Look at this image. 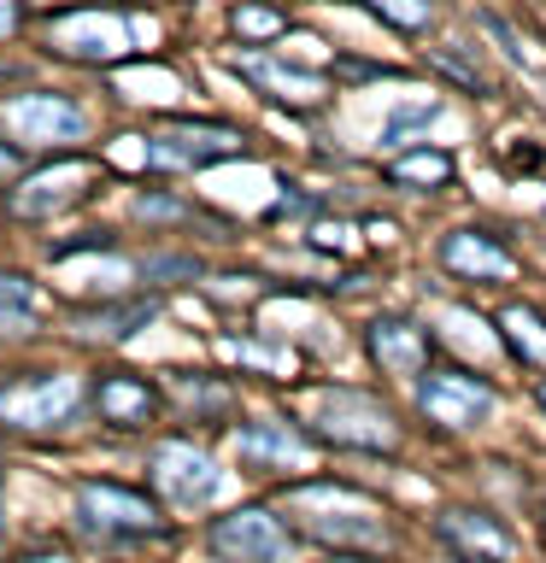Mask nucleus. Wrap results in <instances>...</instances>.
Segmentation results:
<instances>
[{
  "label": "nucleus",
  "mask_w": 546,
  "mask_h": 563,
  "mask_svg": "<svg viewBox=\"0 0 546 563\" xmlns=\"http://www.w3.org/2000/svg\"><path fill=\"white\" fill-rule=\"evenodd\" d=\"M312 434L329 440V446H352V452H394L400 446V422L376 394H359V387H317L312 405Z\"/></svg>",
  "instance_id": "nucleus-1"
},
{
  "label": "nucleus",
  "mask_w": 546,
  "mask_h": 563,
  "mask_svg": "<svg viewBox=\"0 0 546 563\" xmlns=\"http://www.w3.org/2000/svg\"><path fill=\"white\" fill-rule=\"evenodd\" d=\"M83 376L77 369H35V376H18L0 387V422L12 429H30V434H47V429H70L83 411Z\"/></svg>",
  "instance_id": "nucleus-2"
},
{
  "label": "nucleus",
  "mask_w": 546,
  "mask_h": 563,
  "mask_svg": "<svg viewBox=\"0 0 546 563\" xmlns=\"http://www.w3.org/2000/svg\"><path fill=\"white\" fill-rule=\"evenodd\" d=\"M294 505L312 510L306 528L329 545H382V522H376V505L352 487H335V482H312V487H294Z\"/></svg>",
  "instance_id": "nucleus-3"
},
{
  "label": "nucleus",
  "mask_w": 546,
  "mask_h": 563,
  "mask_svg": "<svg viewBox=\"0 0 546 563\" xmlns=\"http://www.w3.org/2000/svg\"><path fill=\"white\" fill-rule=\"evenodd\" d=\"M206 545L218 563H282L294 552V534L271 505H241L206 528Z\"/></svg>",
  "instance_id": "nucleus-4"
},
{
  "label": "nucleus",
  "mask_w": 546,
  "mask_h": 563,
  "mask_svg": "<svg viewBox=\"0 0 546 563\" xmlns=\"http://www.w3.org/2000/svg\"><path fill=\"white\" fill-rule=\"evenodd\" d=\"M148 475L176 510H200V505L218 499V487H223L218 457H211L206 446H194V440H159V446L148 452Z\"/></svg>",
  "instance_id": "nucleus-5"
},
{
  "label": "nucleus",
  "mask_w": 546,
  "mask_h": 563,
  "mask_svg": "<svg viewBox=\"0 0 546 563\" xmlns=\"http://www.w3.org/2000/svg\"><path fill=\"white\" fill-rule=\"evenodd\" d=\"M417 405L429 422H440V429H476V422H488L500 394H493V382L470 376V369H423Z\"/></svg>",
  "instance_id": "nucleus-6"
},
{
  "label": "nucleus",
  "mask_w": 546,
  "mask_h": 563,
  "mask_svg": "<svg viewBox=\"0 0 546 563\" xmlns=\"http://www.w3.org/2000/svg\"><path fill=\"white\" fill-rule=\"evenodd\" d=\"M77 517L83 528H95V534H123V540H135V534H159V505L148 499V493H135V487H118V482H83L77 487Z\"/></svg>",
  "instance_id": "nucleus-7"
},
{
  "label": "nucleus",
  "mask_w": 546,
  "mask_h": 563,
  "mask_svg": "<svg viewBox=\"0 0 546 563\" xmlns=\"http://www.w3.org/2000/svg\"><path fill=\"white\" fill-rule=\"evenodd\" d=\"M88 183H95V165H88V158H59V165L30 170L24 183L7 194V211H12V218H24V223H42V218H53V211L77 206L88 194Z\"/></svg>",
  "instance_id": "nucleus-8"
},
{
  "label": "nucleus",
  "mask_w": 546,
  "mask_h": 563,
  "mask_svg": "<svg viewBox=\"0 0 546 563\" xmlns=\"http://www.w3.org/2000/svg\"><path fill=\"white\" fill-rule=\"evenodd\" d=\"M435 534L452 545L465 563H517V540H511V528L500 517H488V510H440L435 517Z\"/></svg>",
  "instance_id": "nucleus-9"
},
{
  "label": "nucleus",
  "mask_w": 546,
  "mask_h": 563,
  "mask_svg": "<svg viewBox=\"0 0 546 563\" xmlns=\"http://www.w3.org/2000/svg\"><path fill=\"white\" fill-rule=\"evenodd\" d=\"M236 153H241V135L223 130V123H171V130L148 135V158L171 170L211 165V158H236Z\"/></svg>",
  "instance_id": "nucleus-10"
},
{
  "label": "nucleus",
  "mask_w": 546,
  "mask_h": 563,
  "mask_svg": "<svg viewBox=\"0 0 546 563\" xmlns=\"http://www.w3.org/2000/svg\"><path fill=\"white\" fill-rule=\"evenodd\" d=\"M236 452H241V464H253V470H312V440L282 417L247 422L236 434Z\"/></svg>",
  "instance_id": "nucleus-11"
},
{
  "label": "nucleus",
  "mask_w": 546,
  "mask_h": 563,
  "mask_svg": "<svg viewBox=\"0 0 546 563\" xmlns=\"http://www.w3.org/2000/svg\"><path fill=\"white\" fill-rule=\"evenodd\" d=\"M440 264L458 282H517V258L482 229H447L440 235Z\"/></svg>",
  "instance_id": "nucleus-12"
},
{
  "label": "nucleus",
  "mask_w": 546,
  "mask_h": 563,
  "mask_svg": "<svg viewBox=\"0 0 546 563\" xmlns=\"http://www.w3.org/2000/svg\"><path fill=\"white\" fill-rule=\"evenodd\" d=\"M7 130L24 141H77L88 130L83 106H70L59 95H18L7 100Z\"/></svg>",
  "instance_id": "nucleus-13"
},
{
  "label": "nucleus",
  "mask_w": 546,
  "mask_h": 563,
  "mask_svg": "<svg viewBox=\"0 0 546 563\" xmlns=\"http://www.w3.org/2000/svg\"><path fill=\"white\" fill-rule=\"evenodd\" d=\"M364 346L387 376H423V369H429V334L417 323H405V317H376V323L364 329Z\"/></svg>",
  "instance_id": "nucleus-14"
},
{
  "label": "nucleus",
  "mask_w": 546,
  "mask_h": 563,
  "mask_svg": "<svg viewBox=\"0 0 546 563\" xmlns=\"http://www.w3.org/2000/svg\"><path fill=\"white\" fill-rule=\"evenodd\" d=\"M53 42L65 53H83V59H112V53L130 47V24L112 12H65L59 24H53Z\"/></svg>",
  "instance_id": "nucleus-15"
},
{
  "label": "nucleus",
  "mask_w": 546,
  "mask_h": 563,
  "mask_svg": "<svg viewBox=\"0 0 546 563\" xmlns=\"http://www.w3.org/2000/svg\"><path fill=\"white\" fill-rule=\"evenodd\" d=\"M95 411H100V422H112V429H148L153 411H159V394H153V382H141V376H100L95 382Z\"/></svg>",
  "instance_id": "nucleus-16"
},
{
  "label": "nucleus",
  "mask_w": 546,
  "mask_h": 563,
  "mask_svg": "<svg viewBox=\"0 0 546 563\" xmlns=\"http://www.w3.org/2000/svg\"><path fill=\"white\" fill-rule=\"evenodd\" d=\"M153 299H123V306H95V311H77L70 317V329L83 334V341H130L135 329L153 323Z\"/></svg>",
  "instance_id": "nucleus-17"
},
{
  "label": "nucleus",
  "mask_w": 546,
  "mask_h": 563,
  "mask_svg": "<svg viewBox=\"0 0 546 563\" xmlns=\"http://www.w3.org/2000/svg\"><path fill=\"white\" fill-rule=\"evenodd\" d=\"M493 329H500V341L517 352L523 364H546V317L535 306H505L493 317Z\"/></svg>",
  "instance_id": "nucleus-18"
},
{
  "label": "nucleus",
  "mask_w": 546,
  "mask_h": 563,
  "mask_svg": "<svg viewBox=\"0 0 546 563\" xmlns=\"http://www.w3.org/2000/svg\"><path fill=\"white\" fill-rule=\"evenodd\" d=\"M387 176L405 188H440L452 176V153H435V147H412V153H400L394 165H387Z\"/></svg>",
  "instance_id": "nucleus-19"
},
{
  "label": "nucleus",
  "mask_w": 546,
  "mask_h": 563,
  "mask_svg": "<svg viewBox=\"0 0 546 563\" xmlns=\"http://www.w3.org/2000/svg\"><path fill=\"white\" fill-rule=\"evenodd\" d=\"M247 77L264 82V88H276V95L294 100V106H312L317 95H324V82H317L312 70H282V65H264V59H247Z\"/></svg>",
  "instance_id": "nucleus-20"
},
{
  "label": "nucleus",
  "mask_w": 546,
  "mask_h": 563,
  "mask_svg": "<svg viewBox=\"0 0 546 563\" xmlns=\"http://www.w3.org/2000/svg\"><path fill=\"white\" fill-rule=\"evenodd\" d=\"M0 329L7 334L35 329V288L18 271H0Z\"/></svg>",
  "instance_id": "nucleus-21"
},
{
  "label": "nucleus",
  "mask_w": 546,
  "mask_h": 563,
  "mask_svg": "<svg viewBox=\"0 0 546 563\" xmlns=\"http://www.w3.org/2000/svg\"><path fill=\"white\" fill-rule=\"evenodd\" d=\"M176 399L188 405L194 417H223L229 411V387L223 382H206V376H171Z\"/></svg>",
  "instance_id": "nucleus-22"
},
{
  "label": "nucleus",
  "mask_w": 546,
  "mask_h": 563,
  "mask_svg": "<svg viewBox=\"0 0 546 563\" xmlns=\"http://www.w3.org/2000/svg\"><path fill=\"white\" fill-rule=\"evenodd\" d=\"M229 24H236L241 42H271V35L288 30V18H282L276 7H253V0H247V7H236V18H229Z\"/></svg>",
  "instance_id": "nucleus-23"
},
{
  "label": "nucleus",
  "mask_w": 546,
  "mask_h": 563,
  "mask_svg": "<svg viewBox=\"0 0 546 563\" xmlns=\"http://www.w3.org/2000/svg\"><path fill=\"white\" fill-rule=\"evenodd\" d=\"M370 7H376L394 30H423L429 24V0H370Z\"/></svg>",
  "instance_id": "nucleus-24"
},
{
  "label": "nucleus",
  "mask_w": 546,
  "mask_h": 563,
  "mask_svg": "<svg viewBox=\"0 0 546 563\" xmlns=\"http://www.w3.org/2000/svg\"><path fill=\"white\" fill-rule=\"evenodd\" d=\"M106 246H112V235H106V229H83V235H70V241H53L47 258L65 264V258H77V253H106Z\"/></svg>",
  "instance_id": "nucleus-25"
},
{
  "label": "nucleus",
  "mask_w": 546,
  "mask_h": 563,
  "mask_svg": "<svg viewBox=\"0 0 546 563\" xmlns=\"http://www.w3.org/2000/svg\"><path fill=\"white\" fill-rule=\"evenodd\" d=\"M482 30H488V35H493V42H500V47H505V59H511V65H523V70H535V53H528V47L517 42V35H511V24H505V18H500V12H488V18H482Z\"/></svg>",
  "instance_id": "nucleus-26"
},
{
  "label": "nucleus",
  "mask_w": 546,
  "mask_h": 563,
  "mask_svg": "<svg viewBox=\"0 0 546 563\" xmlns=\"http://www.w3.org/2000/svg\"><path fill=\"white\" fill-rule=\"evenodd\" d=\"M135 218L141 223H171V218H188L183 200H165V194H141L135 200Z\"/></svg>",
  "instance_id": "nucleus-27"
},
{
  "label": "nucleus",
  "mask_w": 546,
  "mask_h": 563,
  "mask_svg": "<svg viewBox=\"0 0 546 563\" xmlns=\"http://www.w3.org/2000/svg\"><path fill=\"white\" fill-rule=\"evenodd\" d=\"M440 112L435 100H423V106H412V112H394L387 118V130H382V141H400V135H412V130H423V123H429Z\"/></svg>",
  "instance_id": "nucleus-28"
},
{
  "label": "nucleus",
  "mask_w": 546,
  "mask_h": 563,
  "mask_svg": "<svg viewBox=\"0 0 546 563\" xmlns=\"http://www.w3.org/2000/svg\"><path fill=\"white\" fill-rule=\"evenodd\" d=\"M18 24H24V0H0V42H7Z\"/></svg>",
  "instance_id": "nucleus-29"
},
{
  "label": "nucleus",
  "mask_w": 546,
  "mask_h": 563,
  "mask_svg": "<svg viewBox=\"0 0 546 563\" xmlns=\"http://www.w3.org/2000/svg\"><path fill=\"white\" fill-rule=\"evenodd\" d=\"M18 563H70V552H59V545H42V552H24Z\"/></svg>",
  "instance_id": "nucleus-30"
},
{
  "label": "nucleus",
  "mask_w": 546,
  "mask_h": 563,
  "mask_svg": "<svg viewBox=\"0 0 546 563\" xmlns=\"http://www.w3.org/2000/svg\"><path fill=\"white\" fill-rule=\"evenodd\" d=\"M7 176H18V153L7 147V141H0V183H7Z\"/></svg>",
  "instance_id": "nucleus-31"
},
{
  "label": "nucleus",
  "mask_w": 546,
  "mask_h": 563,
  "mask_svg": "<svg viewBox=\"0 0 546 563\" xmlns=\"http://www.w3.org/2000/svg\"><path fill=\"white\" fill-rule=\"evenodd\" d=\"M535 399H540V411H546V376H540V387H535Z\"/></svg>",
  "instance_id": "nucleus-32"
},
{
  "label": "nucleus",
  "mask_w": 546,
  "mask_h": 563,
  "mask_svg": "<svg viewBox=\"0 0 546 563\" xmlns=\"http://www.w3.org/2000/svg\"><path fill=\"white\" fill-rule=\"evenodd\" d=\"M329 563H364V558H329Z\"/></svg>",
  "instance_id": "nucleus-33"
}]
</instances>
